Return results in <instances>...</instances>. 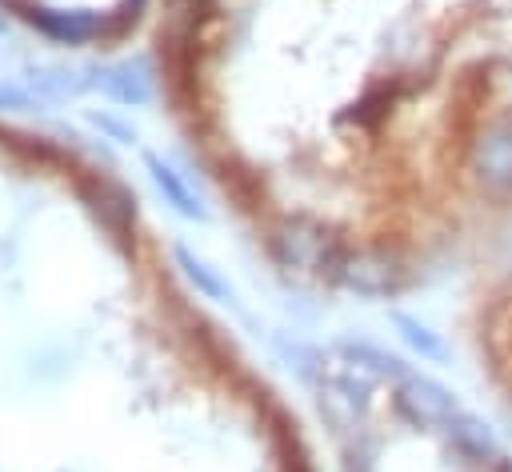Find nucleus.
Masks as SVG:
<instances>
[{
	"mask_svg": "<svg viewBox=\"0 0 512 472\" xmlns=\"http://www.w3.org/2000/svg\"><path fill=\"white\" fill-rule=\"evenodd\" d=\"M32 20H40L48 32H64V36H72V40L96 28V20H92V16H56V12H32Z\"/></svg>",
	"mask_w": 512,
	"mask_h": 472,
	"instance_id": "1",
	"label": "nucleus"
}]
</instances>
